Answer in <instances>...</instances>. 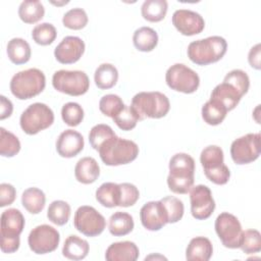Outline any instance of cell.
I'll list each match as a JSON object with an SVG mask.
<instances>
[{
    "instance_id": "2",
    "label": "cell",
    "mask_w": 261,
    "mask_h": 261,
    "mask_svg": "<svg viewBox=\"0 0 261 261\" xmlns=\"http://www.w3.org/2000/svg\"><path fill=\"white\" fill-rule=\"evenodd\" d=\"M227 50V43L220 36H211L193 41L188 46V57L197 65H208L219 61Z\"/></svg>"
},
{
    "instance_id": "37",
    "label": "cell",
    "mask_w": 261,
    "mask_h": 261,
    "mask_svg": "<svg viewBox=\"0 0 261 261\" xmlns=\"http://www.w3.org/2000/svg\"><path fill=\"white\" fill-rule=\"evenodd\" d=\"M115 135V133L113 132V129L108 125V124H104V123H99L94 125L89 134V142L90 145L92 146L93 149H95L96 151L99 150V148L109 139L113 138Z\"/></svg>"
},
{
    "instance_id": "48",
    "label": "cell",
    "mask_w": 261,
    "mask_h": 261,
    "mask_svg": "<svg viewBox=\"0 0 261 261\" xmlns=\"http://www.w3.org/2000/svg\"><path fill=\"white\" fill-rule=\"evenodd\" d=\"M13 105L12 102L5 96H0V119L3 120L12 114Z\"/></svg>"
},
{
    "instance_id": "3",
    "label": "cell",
    "mask_w": 261,
    "mask_h": 261,
    "mask_svg": "<svg viewBox=\"0 0 261 261\" xmlns=\"http://www.w3.org/2000/svg\"><path fill=\"white\" fill-rule=\"evenodd\" d=\"M98 152L104 164L118 166L134 161L139 155V147L134 141L114 136L106 141Z\"/></svg>"
},
{
    "instance_id": "23",
    "label": "cell",
    "mask_w": 261,
    "mask_h": 261,
    "mask_svg": "<svg viewBox=\"0 0 261 261\" xmlns=\"http://www.w3.org/2000/svg\"><path fill=\"white\" fill-rule=\"evenodd\" d=\"M213 254V247L205 237L193 238L186 250V259L189 261H208Z\"/></svg>"
},
{
    "instance_id": "9",
    "label": "cell",
    "mask_w": 261,
    "mask_h": 261,
    "mask_svg": "<svg viewBox=\"0 0 261 261\" xmlns=\"http://www.w3.org/2000/svg\"><path fill=\"white\" fill-rule=\"evenodd\" d=\"M53 88L69 96H81L88 92L90 80L85 71L60 69L52 76Z\"/></svg>"
},
{
    "instance_id": "40",
    "label": "cell",
    "mask_w": 261,
    "mask_h": 261,
    "mask_svg": "<svg viewBox=\"0 0 261 261\" xmlns=\"http://www.w3.org/2000/svg\"><path fill=\"white\" fill-rule=\"evenodd\" d=\"M84 109L75 102H67L61 108L62 120L69 126L79 125L84 119Z\"/></svg>"
},
{
    "instance_id": "10",
    "label": "cell",
    "mask_w": 261,
    "mask_h": 261,
    "mask_svg": "<svg viewBox=\"0 0 261 261\" xmlns=\"http://www.w3.org/2000/svg\"><path fill=\"white\" fill-rule=\"evenodd\" d=\"M165 82L173 91L192 94L198 90L200 77L195 70L187 65L182 63H175L166 70Z\"/></svg>"
},
{
    "instance_id": "44",
    "label": "cell",
    "mask_w": 261,
    "mask_h": 261,
    "mask_svg": "<svg viewBox=\"0 0 261 261\" xmlns=\"http://www.w3.org/2000/svg\"><path fill=\"white\" fill-rule=\"evenodd\" d=\"M223 82L234 87L243 96L247 94L250 88V79L242 69H232L223 79Z\"/></svg>"
},
{
    "instance_id": "29",
    "label": "cell",
    "mask_w": 261,
    "mask_h": 261,
    "mask_svg": "<svg viewBox=\"0 0 261 261\" xmlns=\"http://www.w3.org/2000/svg\"><path fill=\"white\" fill-rule=\"evenodd\" d=\"M118 80V70L111 63L100 64L94 73L96 86L101 90H108L114 87Z\"/></svg>"
},
{
    "instance_id": "45",
    "label": "cell",
    "mask_w": 261,
    "mask_h": 261,
    "mask_svg": "<svg viewBox=\"0 0 261 261\" xmlns=\"http://www.w3.org/2000/svg\"><path fill=\"white\" fill-rule=\"evenodd\" d=\"M120 187V207H129L137 203L140 198V192L138 188L130 182L119 184Z\"/></svg>"
},
{
    "instance_id": "30",
    "label": "cell",
    "mask_w": 261,
    "mask_h": 261,
    "mask_svg": "<svg viewBox=\"0 0 261 261\" xmlns=\"http://www.w3.org/2000/svg\"><path fill=\"white\" fill-rule=\"evenodd\" d=\"M46 196L38 188L32 187L23 191L21 195V204L31 214H39L45 207Z\"/></svg>"
},
{
    "instance_id": "7",
    "label": "cell",
    "mask_w": 261,
    "mask_h": 261,
    "mask_svg": "<svg viewBox=\"0 0 261 261\" xmlns=\"http://www.w3.org/2000/svg\"><path fill=\"white\" fill-rule=\"evenodd\" d=\"M223 159V151L216 145L205 147L200 155V162L206 177L215 185H225L230 177V171Z\"/></svg>"
},
{
    "instance_id": "26",
    "label": "cell",
    "mask_w": 261,
    "mask_h": 261,
    "mask_svg": "<svg viewBox=\"0 0 261 261\" xmlns=\"http://www.w3.org/2000/svg\"><path fill=\"white\" fill-rule=\"evenodd\" d=\"M133 43L139 51L150 52L158 44L157 32L150 27H141L135 31Z\"/></svg>"
},
{
    "instance_id": "6",
    "label": "cell",
    "mask_w": 261,
    "mask_h": 261,
    "mask_svg": "<svg viewBox=\"0 0 261 261\" xmlns=\"http://www.w3.org/2000/svg\"><path fill=\"white\" fill-rule=\"evenodd\" d=\"M9 87L14 97L19 100H27L43 92L46 87V77L42 70L29 68L15 73Z\"/></svg>"
},
{
    "instance_id": "19",
    "label": "cell",
    "mask_w": 261,
    "mask_h": 261,
    "mask_svg": "<svg viewBox=\"0 0 261 261\" xmlns=\"http://www.w3.org/2000/svg\"><path fill=\"white\" fill-rule=\"evenodd\" d=\"M83 136L73 129L63 130L56 140V151L64 158H72L84 149Z\"/></svg>"
},
{
    "instance_id": "46",
    "label": "cell",
    "mask_w": 261,
    "mask_h": 261,
    "mask_svg": "<svg viewBox=\"0 0 261 261\" xmlns=\"http://www.w3.org/2000/svg\"><path fill=\"white\" fill-rule=\"evenodd\" d=\"M16 198L15 188L7 182L0 185V207L11 205Z\"/></svg>"
},
{
    "instance_id": "5",
    "label": "cell",
    "mask_w": 261,
    "mask_h": 261,
    "mask_svg": "<svg viewBox=\"0 0 261 261\" xmlns=\"http://www.w3.org/2000/svg\"><path fill=\"white\" fill-rule=\"evenodd\" d=\"M1 228V251L3 253H14L20 245L19 236L24 228V217L16 208L4 210L0 218Z\"/></svg>"
},
{
    "instance_id": "25",
    "label": "cell",
    "mask_w": 261,
    "mask_h": 261,
    "mask_svg": "<svg viewBox=\"0 0 261 261\" xmlns=\"http://www.w3.org/2000/svg\"><path fill=\"white\" fill-rule=\"evenodd\" d=\"M7 55L9 60L14 64L27 63L31 58V46L21 38L11 39L6 47Z\"/></svg>"
},
{
    "instance_id": "20",
    "label": "cell",
    "mask_w": 261,
    "mask_h": 261,
    "mask_svg": "<svg viewBox=\"0 0 261 261\" xmlns=\"http://www.w3.org/2000/svg\"><path fill=\"white\" fill-rule=\"evenodd\" d=\"M243 95L234 87L222 82L212 90L210 100L220 104L226 109V111H230L237 107Z\"/></svg>"
},
{
    "instance_id": "34",
    "label": "cell",
    "mask_w": 261,
    "mask_h": 261,
    "mask_svg": "<svg viewBox=\"0 0 261 261\" xmlns=\"http://www.w3.org/2000/svg\"><path fill=\"white\" fill-rule=\"evenodd\" d=\"M226 113L227 111L224 107L210 99L202 106V118L209 125L220 124L224 120Z\"/></svg>"
},
{
    "instance_id": "4",
    "label": "cell",
    "mask_w": 261,
    "mask_h": 261,
    "mask_svg": "<svg viewBox=\"0 0 261 261\" xmlns=\"http://www.w3.org/2000/svg\"><path fill=\"white\" fill-rule=\"evenodd\" d=\"M130 107L140 120L145 118L157 119L168 113L170 102L167 96L161 92H140L133 97Z\"/></svg>"
},
{
    "instance_id": "18",
    "label": "cell",
    "mask_w": 261,
    "mask_h": 261,
    "mask_svg": "<svg viewBox=\"0 0 261 261\" xmlns=\"http://www.w3.org/2000/svg\"><path fill=\"white\" fill-rule=\"evenodd\" d=\"M142 225L151 231L161 229L168 223L167 214L161 201H150L143 205L140 210Z\"/></svg>"
},
{
    "instance_id": "39",
    "label": "cell",
    "mask_w": 261,
    "mask_h": 261,
    "mask_svg": "<svg viewBox=\"0 0 261 261\" xmlns=\"http://www.w3.org/2000/svg\"><path fill=\"white\" fill-rule=\"evenodd\" d=\"M160 201L163 204L164 209L166 211L168 223H175L182 218L185 206L184 203L178 198L173 196H167L162 198Z\"/></svg>"
},
{
    "instance_id": "16",
    "label": "cell",
    "mask_w": 261,
    "mask_h": 261,
    "mask_svg": "<svg viewBox=\"0 0 261 261\" xmlns=\"http://www.w3.org/2000/svg\"><path fill=\"white\" fill-rule=\"evenodd\" d=\"M174 28L184 36L200 34L205 28V20L202 15L190 9H177L171 18Z\"/></svg>"
},
{
    "instance_id": "42",
    "label": "cell",
    "mask_w": 261,
    "mask_h": 261,
    "mask_svg": "<svg viewBox=\"0 0 261 261\" xmlns=\"http://www.w3.org/2000/svg\"><path fill=\"white\" fill-rule=\"evenodd\" d=\"M240 248L245 254H255L261 251V234L257 229L243 230Z\"/></svg>"
},
{
    "instance_id": "36",
    "label": "cell",
    "mask_w": 261,
    "mask_h": 261,
    "mask_svg": "<svg viewBox=\"0 0 261 261\" xmlns=\"http://www.w3.org/2000/svg\"><path fill=\"white\" fill-rule=\"evenodd\" d=\"M57 37V31L52 23L49 22H42L37 24L32 31V38L33 40L41 45L47 46L52 44Z\"/></svg>"
},
{
    "instance_id": "12",
    "label": "cell",
    "mask_w": 261,
    "mask_h": 261,
    "mask_svg": "<svg viewBox=\"0 0 261 261\" xmlns=\"http://www.w3.org/2000/svg\"><path fill=\"white\" fill-rule=\"evenodd\" d=\"M214 227L219 240L225 248H240L243 229L237 216L228 212H222L216 217Z\"/></svg>"
},
{
    "instance_id": "24",
    "label": "cell",
    "mask_w": 261,
    "mask_h": 261,
    "mask_svg": "<svg viewBox=\"0 0 261 261\" xmlns=\"http://www.w3.org/2000/svg\"><path fill=\"white\" fill-rule=\"evenodd\" d=\"M89 250L90 246L86 240L75 234H70L64 241L62 255L70 260H82L87 257Z\"/></svg>"
},
{
    "instance_id": "22",
    "label": "cell",
    "mask_w": 261,
    "mask_h": 261,
    "mask_svg": "<svg viewBox=\"0 0 261 261\" xmlns=\"http://www.w3.org/2000/svg\"><path fill=\"white\" fill-rule=\"evenodd\" d=\"M100 175V167L93 157L81 158L74 167V176L79 182L90 185L97 180Z\"/></svg>"
},
{
    "instance_id": "14",
    "label": "cell",
    "mask_w": 261,
    "mask_h": 261,
    "mask_svg": "<svg viewBox=\"0 0 261 261\" xmlns=\"http://www.w3.org/2000/svg\"><path fill=\"white\" fill-rule=\"evenodd\" d=\"M260 134H247L236 139L230 145V156L236 164H249L260 155Z\"/></svg>"
},
{
    "instance_id": "17",
    "label": "cell",
    "mask_w": 261,
    "mask_h": 261,
    "mask_svg": "<svg viewBox=\"0 0 261 261\" xmlns=\"http://www.w3.org/2000/svg\"><path fill=\"white\" fill-rule=\"evenodd\" d=\"M85 52L84 41L75 36H66L55 47L54 56L61 64H71L80 60Z\"/></svg>"
},
{
    "instance_id": "15",
    "label": "cell",
    "mask_w": 261,
    "mask_h": 261,
    "mask_svg": "<svg viewBox=\"0 0 261 261\" xmlns=\"http://www.w3.org/2000/svg\"><path fill=\"white\" fill-rule=\"evenodd\" d=\"M190 202L191 213L198 220L209 218L215 209L211 190L205 185H197L191 189Z\"/></svg>"
},
{
    "instance_id": "28",
    "label": "cell",
    "mask_w": 261,
    "mask_h": 261,
    "mask_svg": "<svg viewBox=\"0 0 261 261\" xmlns=\"http://www.w3.org/2000/svg\"><path fill=\"white\" fill-rule=\"evenodd\" d=\"M134 219L130 214L117 211L110 216L108 229L112 236L122 237L128 234L134 229Z\"/></svg>"
},
{
    "instance_id": "31",
    "label": "cell",
    "mask_w": 261,
    "mask_h": 261,
    "mask_svg": "<svg viewBox=\"0 0 261 261\" xmlns=\"http://www.w3.org/2000/svg\"><path fill=\"white\" fill-rule=\"evenodd\" d=\"M45 8L39 0H24L18 7V16L24 23H35L44 17Z\"/></svg>"
},
{
    "instance_id": "13",
    "label": "cell",
    "mask_w": 261,
    "mask_h": 261,
    "mask_svg": "<svg viewBox=\"0 0 261 261\" xmlns=\"http://www.w3.org/2000/svg\"><path fill=\"white\" fill-rule=\"evenodd\" d=\"M60 242L59 231L49 224H41L34 227L28 237L30 249L38 255L55 251Z\"/></svg>"
},
{
    "instance_id": "11",
    "label": "cell",
    "mask_w": 261,
    "mask_h": 261,
    "mask_svg": "<svg viewBox=\"0 0 261 261\" xmlns=\"http://www.w3.org/2000/svg\"><path fill=\"white\" fill-rule=\"evenodd\" d=\"M73 225L77 231L86 237L93 238L103 232L106 226V220L94 207L84 205L76 209L73 217Z\"/></svg>"
},
{
    "instance_id": "32",
    "label": "cell",
    "mask_w": 261,
    "mask_h": 261,
    "mask_svg": "<svg viewBox=\"0 0 261 261\" xmlns=\"http://www.w3.org/2000/svg\"><path fill=\"white\" fill-rule=\"evenodd\" d=\"M168 3L166 0H146L141 6L142 16L151 22L161 21L167 12Z\"/></svg>"
},
{
    "instance_id": "43",
    "label": "cell",
    "mask_w": 261,
    "mask_h": 261,
    "mask_svg": "<svg viewBox=\"0 0 261 261\" xmlns=\"http://www.w3.org/2000/svg\"><path fill=\"white\" fill-rule=\"evenodd\" d=\"M115 124L122 130H130L136 127L139 116L130 106L124 105V107L112 118Z\"/></svg>"
},
{
    "instance_id": "41",
    "label": "cell",
    "mask_w": 261,
    "mask_h": 261,
    "mask_svg": "<svg viewBox=\"0 0 261 261\" xmlns=\"http://www.w3.org/2000/svg\"><path fill=\"white\" fill-rule=\"evenodd\" d=\"M124 103L122 99L115 94H107L104 95L99 101V109L100 111L108 116L113 118L123 107Z\"/></svg>"
},
{
    "instance_id": "21",
    "label": "cell",
    "mask_w": 261,
    "mask_h": 261,
    "mask_svg": "<svg viewBox=\"0 0 261 261\" xmlns=\"http://www.w3.org/2000/svg\"><path fill=\"white\" fill-rule=\"evenodd\" d=\"M140 251L138 246L130 241L112 243L105 252V259L108 261H136Z\"/></svg>"
},
{
    "instance_id": "47",
    "label": "cell",
    "mask_w": 261,
    "mask_h": 261,
    "mask_svg": "<svg viewBox=\"0 0 261 261\" xmlns=\"http://www.w3.org/2000/svg\"><path fill=\"white\" fill-rule=\"evenodd\" d=\"M248 61L249 64L255 68V69H260V44H256L253 46L248 54Z\"/></svg>"
},
{
    "instance_id": "38",
    "label": "cell",
    "mask_w": 261,
    "mask_h": 261,
    "mask_svg": "<svg viewBox=\"0 0 261 261\" xmlns=\"http://www.w3.org/2000/svg\"><path fill=\"white\" fill-rule=\"evenodd\" d=\"M87 12L80 7L71 8L66 11L62 17V23L65 28L70 30H82L88 23Z\"/></svg>"
},
{
    "instance_id": "27",
    "label": "cell",
    "mask_w": 261,
    "mask_h": 261,
    "mask_svg": "<svg viewBox=\"0 0 261 261\" xmlns=\"http://www.w3.org/2000/svg\"><path fill=\"white\" fill-rule=\"evenodd\" d=\"M96 200L104 207L113 208L119 206L120 187L115 182H104L96 191Z\"/></svg>"
},
{
    "instance_id": "35",
    "label": "cell",
    "mask_w": 261,
    "mask_h": 261,
    "mask_svg": "<svg viewBox=\"0 0 261 261\" xmlns=\"http://www.w3.org/2000/svg\"><path fill=\"white\" fill-rule=\"evenodd\" d=\"M19 151L20 142L18 138L4 127H0V154L3 157H13Z\"/></svg>"
},
{
    "instance_id": "1",
    "label": "cell",
    "mask_w": 261,
    "mask_h": 261,
    "mask_svg": "<svg viewBox=\"0 0 261 261\" xmlns=\"http://www.w3.org/2000/svg\"><path fill=\"white\" fill-rule=\"evenodd\" d=\"M167 186L172 193L187 194L194 185L195 160L187 153H176L169 160Z\"/></svg>"
},
{
    "instance_id": "8",
    "label": "cell",
    "mask_w": 261,
    "mask_h": 261,
    "mask_svg": "<svg viewBox=\"0 0 261 261\" xmlns=\"http://www.w3.org/2000/svg\"><path fill=\"white\" fill-rule=\"evenodd\" d=\"M54 113L52 109L41 102L31 104L20 115L19 124L27 135H36L52 125Z\"/></svg>"
},
{
    "instance_id": "33",
    "label": "cell",
    "mask_w": 261,
    "mask_h": 261,
    "mask_svg": "<svg viewBox=\"0 0 261 261\" xmlns=\"http://www.w3.org/2000/svg\"><path fill=\"white\" fill-rule=\"evenodd\" d=\"M70 206L67 202L62 200L53 201L47 210L48 219L56 225H64L67 223L70 217Z\"/></svg>"
}]
</instances>
